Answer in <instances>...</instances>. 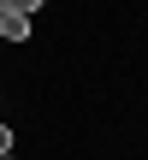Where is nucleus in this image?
I'll use <instances>...</instances> for the list:
<instances>
[{
  "label": "nucleus",
  "mask_w": 148,
  "mask_h": 160,
  "mask_svg": "<svg viewBox=\"0 0 148 160\" xmlns=\"http://www.w3.org/2000/svg\"><path fill=\"white\" fill-rule=\"evenodd\" d=\"M12 154V125H0V160Z\"/></svg>",
  "instance_id": "f03ea898"
},
{
  "label": "nucleus",
  "mask_w": 148,
  "mask_h": 160,
  "mask_svg": "<svg viewBox=\"0 0 148 160\" xmlns=\"http://www.w3.org/2000/svg\"><path fill=\"white\" fill-rule=\"evenodd\" d=\"M6 160H12V154H6Z\"/></svg>",
  "instance_id": "7ed1b4c3"
},
{
  "label": "nucleus",
  "mask_w": 148,
  "mask_h": 160,
  "mask_svg": "<svg viewBox=\"0 0 148 160\" xmlns=\"http://www.w3.org/2000/svg\"><path fill=\"white\" fill-rule=\"evenodd\" d=\"M36 6H42V0H0V36H6V42H24Z\"/></svg>",
  "instance_id": "f257e3e1"
}]
</instances>
